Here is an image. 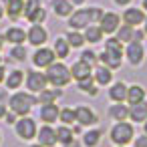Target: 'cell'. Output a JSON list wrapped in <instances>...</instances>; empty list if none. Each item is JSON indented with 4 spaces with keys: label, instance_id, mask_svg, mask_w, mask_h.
I'll use <instances>...</instances> for the list:
<instances>
[{
    "label": "cell",
    "instance_id": "cell-1",
    "mask_svg": "<svg viewBox=\"0 0 147 147\" xmlns=\"http://www.w3.org/2000/svg\"><path fill=\"white\" fill-rule=\"evenodd\" d=\"M47 81H51L55 87H63V85H67L71 81V71L61 63L51 65L49 71H47Z\"/></svg>",
    "mask_w": 147,
    "mask_h": 147
},
{
    "label": "cell",
    "instance_id": "cell-2",
    "mask_svg": "<svg viewBox=\"0 0 147 147\" xmlns=\"http://www.w3.org/2000/svg\"><path fill=\"white\" fill-rule=\"evenodd\" d=\"M34 101H36V99H32V97L26 95V93H16V95H12V97L8 99V105H10L12 113H16V115H26V113L30 111V107L34 105Z\"/></svg>",
    "mask_w": 147,
    "mask_h": 147
},
{
    "label": "cell",
    "instance_id": "cell-3",
    "mask_svg": "<svg viewBox=\"0 0 147 147\" xmlns=\"http://www.w3.org/2000/svg\"><path fill=\"white\" fill-rule=\"evenodd\" d=\"M131 139H133V127H131L129 123L121 121V123H117V125L111 129V141H113V143L125 145V143H129Z\"/></svg>",
    "mask_w": 147,
    "mask_h": 147
},
{
    "label": "cell",
    "instance_id": "cell-4",
    "mask_svg": "<svg viewBox=\"0 0 147 147\" xmlns=\"http://www.w3.org/2000/svg\"><path fill=\"white\" fill-rule=\"evenodd\" d=\"M47 75H42V73H38V71H30L28 75H26V87L32 91V93H40V91H45L47 89Z\"/></svg>",
    "mask_w": 147,
    "mask_h": 147
},
{
    "label": "cell",
    "instance_id": "cell-5",
    "mask_svg": "<svg viewBox=\"0 0 147 147\" xmlns=\"http://www.w3.org/2000/svg\"><path fill=\"white\" fill-rule=\"evenodd\" d=\"M16 133H18V137H22V139H32L34 133H38V129H36V123H34L32 119L22 117V119L16 123Z\"/></svg>",
    "mask_w": 147,
    "mask_h": 147
},
{
    "label": "cell",
    "instance_id": "cell-6",
    "mask_svg": "<svg viewBox=\"0 0 147 147\" xmlns=\"http://www.w3.org/2000/svg\"><path fill=\"white\" fill-rule=\"evenodd\" d=\"M38 143L45 145V147H55V143H57V129H53L49 123L42 129H38Z\"/></svg>",
    "mask_w": 147,
    "mask_h": 147
},
{
    "label": "cell",
    "instance_id": "cell-7",
    "mask_svg": "<svg viewBox=\"0 0 147 147\" xmlns=\"http://www.w3.org/2000/svg\"><path fill=\"white\" fill-rule=\"evenodd\" d=\"M55 51H51V49H40V51H36L34 53V59H32V63L36 65V67H51L53 65V61H55Z\"/></svg>",
    "mask_w": 147,
    "mask_h": 147
},
{
    "label": "cell",
    "instance_id": "cell-8",
    "mask_svg": "<svg viewBox=\"0 0 147 147\" xmlns=\"http://www.w3.org/2000/svg\"><path fill=\"white\" fill-rule=\"evenodd\" d=\"M75 115H77V121L81 123V125H93V123H97V115H95V111L91 109V107H77L75 109Z\"/></svg>",
    "mask_w": 147,
    "mask_h": 147
},
{
    "label": "cell",
    "instance_id": "cell-9",
    "mask_svg": "<svg viewBox=\"0 0 147 147\" xmlns=\"http://www.w3.org/2000/svg\"><path fill=\"white\" fill-rule=\"evenodd\" d=\"M99 22H101V30L103 32H115L119 28V16L115 12H105Z\"/></svg>",
    "mask_w": 147,
    "mask_h": 147
},
{
    "label": "cell",
    "instance_id": "cell-10",
    "mask_svg": "<svg viewBox=\"0 0 147 147\" xmlns=\"http://www.w3.org/2000/svg\"><path fill=\"white\" fill-rule=\"evenodd\" d=\"M127 59H129L131 65H139L143 61V47H141V42H137V40L129 42V47H127Z\"/></svg>",
    "mask_w": 147,
    "mask_h": 147
},
{
    "label": "cell",
    "instance_id": "cell-11",
    "mask_svg": "<svg viewBox=\"0 0 147 147\" xmlns=\"http://www.w3.org/2000/svg\"><path fill=\"white\" fill-rule=\"evenodd\" d=\"M6 14L10 20H18L24 14V2L22 0H8L6 2Z\"/></svg>",
    "mask_w": 147,
    "mask_h": 147
},
{
    "label": "cell",
    "instance_id": "cell-12",
    "mask_svg": "<svg viewBox=\"0 0 147 147\" xmlns=\"http://www.w3.org/2000/svg\"><path fill=\"white\" fill-rule=\"evenodd\" d=\"M26 38L30 40V45H42L47 40V30L40 24H32L30 30H28V34H26Z\"/></svg>",
    "mask_w": 147,
    "mask_h": 147
},
{
    "label": "cell",
    "instance_id": "cell-13",
    "mask_svg": "<svg viewBox=\"0 0 147 147\" xmlns=\"http://www.w3.org/2000/svg\"><path fill=\"white\" fill-rule=\"evenodd\" d=\"M101 63L105 67H111V69H119L121 67V53L117 51H105L101 55Z\"/></svg>",
    "mask_w": 147,
    "mask_h": 147
},
{
    "label": "cell",
    "instance_id": "cell-14",
    "mask_svg": "<svg viewBox=\"0 0 147 147\" xmlns=\"http://www.w3.org/2000/svg\"><path fill=\"white\" fill-rule=\"evenodd\" d=\"M89 22H91L89 10H79V12H75V14L69 18V24H71L73 28H83V26H87Z\"/></svg>",
    "mask_w": 147,
    "mask_h": 147
},
{
    "label": "cell",
    "instance_id": "cell-15",
    "mask_svg": "<svg viewBox=\"0 0 147 147\" xmlns=\"http://www.w3.org/2000/svg\"><path fill=\"white\" fill-rule=\"evenodd\" d=\"M129 117H131L133 121H145V119H147V101H141V103L131 105Z\"/></svg>",
    "mask_w": 147,
    "mask_h": 147
},
{
    "label": "cell",
    "instance_id": "cell-16",
    "mask_svg": "<svg viewBox=\"0 0 147 147\" xmlns=\"http://www.w3.org/2000/svg\"><path fill=\"white\" fill-rule=\"evenodd\" d=\"M71 77H75L77 81L87 79V77H91V67H89L87 63L79 61V63H75V65L71 67Z\"/></svg>",
    "mask_w": 147,
    "mask_h": 147
},
{
    "label": "cell",
    "instance_id": "cell-17",
    "mask_svg": "<svg viewBox=\"0 0 147 147\" xmlns=\"http://www.w3.org/2000/svg\"><path fill=\"white\" fill-rule=\"evenodd\" d=\"M59 107L55 105V103H47L45 107H42V111H40V117H42V121L45 123H55L57 119H59Z\"/></svg>",
    "mask_w": 147,
    "mask_h": 147
},
{
    "label": "cell",
    "instance_id": "cell-18",
    "mask_svg": "<svg viewBox=\"0 0 147 147\" xmlns=\"http://www.w3.org/2000/svg\"><path fill=\"white\" fill-rule=\"evenodd\" d=\"M123 18H125V22H127V24H131V26H137V24H141V22L145 20L143 12H141V10H137V8H127V10H125V14H123Z\"/></svg>",
    "mask_w": 147,
    "mask_h": 147
},
{
    "label": "cell",
    "instance_id": "cell-19",
    "mask_svg": "<svg viewBox=\"0 0 147 147\" xmlns=\"http://www.w3.org/2000/svg\"><path fill=\"white\" fill-rule=\"evenodd\" d=\"M109 97H111L115 103L125 101V99H127V87H125V83H115V85L109 89Z\"/></svg>",
    "mask_w": 147,
    "mask_h": 147
},
{
    "label": "cell",
    "instance_id": "cell-20",
    "mask_svg": "<svg viewBox=\"0 0 147 147\" xmlns=\"http://www.w3.org/2000/svg\"><path fill=\"white\" fill-rule=\"evenodd\" d=\"M53 8L59 16H71L73 14V4L67 0H53Z\"/></svg>",
    "mask_w": 147,
    "mask_h": 147
},
{
    "label": "cell",
    "instance_id": "cell-21",
    "mask_svg": "<svg viewBox=\"0 0 147 147\" xmlns=\"http://www.w3.org/2000/svg\"><path fill=\"white\" fill-rule=\"evenodd\" d=\"M4 38H6V40H10V42H14V45H20V42H24L26 32H24L22 28H8Z\"/></svg>",
    "mask_w": 147,
    "mask_h": 147
},
{
    "label": "cell",
    "instance_id": "cell-22",
    "mask_svg": "<svg viewBox=\"0 0 147 147\" xmlns=\"http://www.w3.org/2000/svg\"><path fill=\"white\" fill-rule=\"evenodd\" d=\"M143 99H145V91H143V87H131V89H127V101H129L131 105L141 103Z\"/></svg>",
    "mask_w": 147,
    "mask_h": 147
},
{
    "label": "cell",
    "instance_id": "cell-23",
    "mask_svg": "<svg viewBox=\"0 0 147 147\" xmlns=\"http://www.w3.org/2000/svg\"><path fill=\"white\" fill-rule=\"evenodd\" d=\"M95 83L97 85H109L111 83V71L107 67H97V71H95Z\"/></svg>",
    "mask_w": 147,
    "mask_h": 147
},
{
    "label": "cell",
    "instance_id": "cell-24",
    "mask_svg": "<svg viewBox=\"0 0 147 147\" xmlns=\"http://www.w3.org/2000/svg\"><path fill=\"white\" fill-rule=\"evenodd\" d=\"M22 79H24L22 71L16 69V71H12V73L8 75V79H6V87H8V89H18V87L22 85Z\"/></svg>",
    "mask_w": 147,
    "mask_h": 147
},
{
    "label": "cell",
    "instance_id": "cell-25",
    "mask_svg": "<svg viewBox=\"0 0 147 147\" xmlns=\"http://www.w3.org/2000/svg\"><path fill=\"white\" fill-rule=\"evenodd\" d=\"M69 47H71V45L67 42V38H59V40L55 42V55H57V57H61V59H67V57H69V53H71V51H69Z\"/></svg>",
    "mask_w": 147,
    "mask_h": 147
},
{
    "label": "cell",
    "instance_id": "cell-26",
    "mask_svg": "<svg viewBox=\"0 0 147 147\" xmlns=\"http://www.w3.org/2000/svg\"><path fill=\"white\" fill-rule=\"evenodd\" d=\"M109 113H111L113 119H119V121H125V119L129 117V109H127L125 105H113V107L109 109Z\"/></svg>",
    "mask_w": 147,
    "mask_h": 147
},
{
    "label": "cell",
    "instance_id": "cell-27",
    "mask_svg": "<svg viewBox=\"0 0 147 147\" xmlns=\"http://www.w3.org/2000/svg\"><path fill=\"white\" fill-rule=\"evenodd\" d=\"M103 38V30H101V26H89L87 28V32H85V40H89V42H99Z\"/></svg>",
    "mask_w": 147,
    "mask_h": 147
},
{
    "label": "cell",
    "instance_id": "cell-28",
    "mask_svg": "<svg viewBox=\"0 0 147 147\" xmlns=\"http://www.w3.org/2000/svg\"><path fill=\"white\" fill-rule=\"evenodd\" d=\"M117 38H119L121 42H131V40L135 38V30H133V26H131V24H125L123 28H119Z\"/></svg>",
    "mask_w": 147,
    "mask_h": 147
},
{
    "label": "cell",
    "instance_id": "cell-29",
    "mask_svg": "<svg viewBox=\"0 0 147 147\" xmlns=\"http://www.w3.org/2000/svg\"><path fill=\"white\" fill-rule=\"evenodd\" d=\"M73 129H69L67 125L65 127H61V129H57V141H61L63 145H67V143H71L73 141Z\"/></svg>",
    "mask_w": 147,
    "mask_h": 147
},
{
    "label": "cell",
    "instance_id": "cell-30",
    "mask_svg": "<svg viewBox=\"0 0 147 147\" xmlns=\"http://www.w3.org/2000/svg\"><path fill=\"white\" fill-rule=\"evenodd\" d=\"M83 141H85L87 147H95V145L101 141V131H89V133H85Z\"/></svg>",
    "mask_w": 147,
    "mask_h": 147
},
{
    "label": "cell",
    "instance_id": "cell-31",
    "mask_svg": "<svg viewBox=\"0 0 147 147\" xmlns=\"http://www.w3.org/2000/svg\"><path fill=\"white\" fill-rule=\"evenodd\" d=\"M95 85H97V83H93V79H91V77H87V79H81V81H79V89H81V91H85V93H91V95H95V93H97Z\"/></svg>",
    "mask_w": 147,
    "mask_h": 147
},
{
    "label": "cell",
    "instance_id": "cell-32",
    "mask_svg": "<svg viewBox=\"0 0 147 147\" xmlns=\"http://www.w3.org/2000/svg\"><path fill=\"white\" fill-rule=\"evenodd\" d=\"M61 95H63L61 91H40V97H38L36 101H40V103L47 105V103H53V101H55L57 97H61Z\"/></svg>",
    "mask_w": 147,
    "mask_h": 147
},
{
    "label": "cell",
    "instance_id": "cell-33",
    "mask_svg": "<svg viewBox=\"0 0 147 147\" xmlns=\"http://www.w3.org/2000/svg\"><path fill=\"white\" fill-rule=\"evenodd\" d=\"M59 119L65 123V125H69V123H73V121H77V115H75V109H63L61 113H59Z\"/></svg>",
    "mask_w": 147,
    "mask_h": 147
},
{
    "label": "cell",
    "instance_id": "cell-34",
    "mask_svg": "<svg viewBox=\"0 0 147 147\" xmlns=\"http://www.w3.org/2000/svg\"><path fill=\"white\" fill-rule=\"evenodd\" d=\"M83 40H85V34H79V32H67V42L71 47H83Z\"/></svg>",
    "mask_w": 147,
    "mask_h": 147
},
{
    "label": "cell",
    "instance_id": "cell-35",
    "mask_svg": "<svg viewBox=\"0 0 147 147\" xmlns=\"http://www.w3.org/2000/svg\"><path fill=\"white\" fill-rule=\"evenodd\" d=\"M45 18H47V12H45V8H36V10H34V12H32V14H30L26 20H30L32 24H38V22H42Z\"/></svg>",
    "mask_w": 147,
    "mask_h": 147
},
{
    "label": "cell",
    "instance_id": "cell-36",
    "mask_svg": "<svg viewBox=\"0 0 147 147\" xmlns=\"http://www.w3.org/2000/svg\"><path fill=\"white\" fill-rule=\"evenodd\" d=\"M105 49H107V51H117V53H123V49H121V40H119V38H109V40L105 42Z\"/></svg>",
    "mask_w": 147,
    "mask_h": 147
},
{
    "label": "cell",
    "instance_id": "cell-37",
    "mask_svg": "<svg viewBox=\"0 0 147 147\" xmlns=\"http://www.w3.org/2000/svg\"><path fill=\"white\" fill-rule=\"evenodd\" d=\"M81 61H83V63H87L89 67H93V65L97 63V57H95V53H93V51H83Z\"/></svg>",
    "mask_w": 147,
    "mask_h": 147
},
{
    "label": "cell",
    "instance_id": "cell-38",
    "mask_svg": "<svg viewBox=\"0 0 147 147\" xmlns=\"http://www.w3.org/2000/svg\"><path fill=\"white\" fill-rule=\"evenodd\" d=\"M36 8H40V2H38V0H28V4L24 6V16L28 18V16H30Z\"/></svg>",
    "mask_w": 147,
    "mask_h": 147
},
{
    "label": "cell",
    "instance_id": "cell-39",
    "mask_svg": "<svg viewBox=\"0 0 147 147\" xmlns=\"http://www.w3.org/2000/svg\"><path fill=\"white\" fill-rule=\"evenodd\" d=\"M10 55H12V59H18V61H24V59H26V51H24V47H20V45H16Z\"/></svg>",
    "mask_w": 147,
    "mask_h": 147
},
{
    "label": "cell",
    "instance_id": "cell-40",
    "mask_svg": "<svg viewBox=\"0 0 147 147\" xmlns=\"http://www.w3.org/2000/svg\"><path fill=\"white\" fill-rule=\"evenodd\" d=\"M103 10L101 8H89V16H91V22H99L101 18H103Z\"/></svg>",
    "mask_w": 147,
    "mask_h": 147
},
{
    "label": "cell",
    "instance_id": "cell-41",
    "mask_svg": "<svg viewBox=\"0 0 147 147\" xmlns=\"http://www.w3.org/2000/svg\"><path fill=\"white\" fill-rule=\"evenodd\" d=\"M6 103H8L6 97H4V95H0V119L6 115Z\"/></svg>",
    "mask_w": 147,
    "mask_h": 147
},
{
    "label": "cell",
    "instance_id": "cell-42",
    "mask_svg": "<svg viewBox=\"0 0 147 147\" xmlns=\"http://www.w3.org/2000/svg\"><path fill=\"white\" fill-rule=\"evenodd\" d=\"M135 147H147V135L139 137V139L135 141Z\"/></svg>",
    "mask_w": 147,
    "mask_h": 147
},
{
    "label": "cell",
    "instance_id": "cell-43",
    "mask_svg": "<svg viewBox=\"0 0 147 147\" xmlns=\"http://www.w3.org/2000/svg\"><path fill=\"white\" fill-rule=\"evenodd\" d=\"M14 115H16V113H6V121H8V123H14Z\"/></svg>",
    "mask_w": 147,
    "mask_h": 147
},
{
    "label": "cell",
    "instance_id": "cell-44",
    "mask_svg": "<svg viewBox=\"0 0 147 147\" xmlns=\"http://www.w3.org/2000/svg\"><path fill=\"white\" fill-rule=\"evenodd\" d=\"M65 147H81V143H77V141H71V143H67Z\"/></svg>",
    "mask_w": 147,
    "mask_h": 147
},
{
    "label": "cell",
    "instance_id": "cell-45",
    "mask_svg": "<svg viewBox=\"0 0 147 147\" xmlns=\"http://www.w3.org/2000/svg\"><path fill=\"white\" fill-rule=\"evenodd\" d=\"M115 2H117V4H121V6H125V4H129V2H131V0H115Z\"/></svg>",
    "mask_w": 147,
    "mask_h": 147
},
{
    "label": "cell",
    "instance_id": "cell-46",
    "mask_svg": "<svg viewBox=\"0 0 147 147\" xmlns=\"http://www.w3.org/2000/svg\"><path fill=\"white\" fill-rule=\"evenodd\" d=\"M69 2H71V4H83L85 0H69Z\"/></svg>",
    "mask_w": 147,
    "mask_h": 147
},
{
    "label": "cell",
    "instance_id": "cell-47",
    "mask_svg": "<svg viewBox=\"0 0 147 147\" xmlns=\"http://www.w3.org/2000/svg\"><path fill=\"white\" fill-rule=\"evenodd\" d=\"M2 79H4V67H0V83H2Z\"/></svg>",
    "mask_w": 147,
    "mask_h": 147
},
{
    "label": "cell",
    "instance_id": "cell-48",
    "mask_svg": "<svg viewBox=\"0 0 147 147\" xmlns=\"http://www.w3.org/2000/svg\"><path fill=\"white\" fill-rule=\"evenodd\" d=\"M2 42H4V38H2V36H0V51H2Z\"/></svg>",
    "mask_w": 147,
    "mask_h": 147
},
{
    "label": "cell",
    "instance_id": "cell-49",
    "mask_svg": "<svg viewBox=\"0 0 147 147\" xmlns=\"http://www.w3.org/2000/svg\"><path fill=\"white\" fill-rule=\"evenodd\" d=\"M143 8H145V10H147V0H143Z\"/></svg>",
    "mask_w": 147,
    "mask_h": 147
},
{
    "label": "cell",
    "instance_id": "cell-50",
    "mask_svg": "<svg viewBox=\"0 0 147 147\" xmlns=\"http://www.w3.org/2000/svg\"><path fill=\"white\" fill-rule=\"evenodd\" d=\"M0 18H2V4H0Z\"/></svg>",
    "mask_w": 147,
    "mask_h": 147
},
{
    "label": "cell",
    "instance_id": "cell-51",
    "mask_svg": "<svg viewBox=\"0 0 147 147\" xmlns=\"http://www.w3.org/2000/svg\"><path fill=\"white\" fill-rule=\"evenodd\" d=\"M145 135H147V119H145Z\"/></svg>",
    "mask_w": 147,
    "mask_h": 147
},
{
    "label": "cell",
    "instance_id": "cell-52",
    "mask_svg": "<svg viewBox=\"0 0 147 147\" xmlns=\"http://www.w3.org/2000/svg\"><path fill=\"white\" fill-rule=\"evenodd\" d=\"M30 147H40V145H30Z\"/></svg>",
    "mask_w": 147,
    "mask_h": 147
},
{
    "label": "cell",
    "instance_id": "cell-53",
    "mask_svg": "<svg viewBox=\"0 0 147 147\" xmlns=\"http://www.w3.org/2000/svg\"><path fill=\"white\" fill-rule=\"evenodd\" d=\"M145 34H147V24H145Z\"/></svg>",
    "mask_w": 147,
    "mask_h": 147
},
{
    "label": "cell",
    "instance_id": "cell-54",
    "mask_svg": "<svg viewBox=\"0 0 147 147\" xmlns=\"http://www.w3.org/2000/svg\"><path fill=\"white\" fill-rule=\"evenodd\" d=\"M0 63H2V57H0Z\"/></svg>",
    "mask_w": 147,
    "mask_h": 147
}]
</instances>
